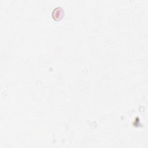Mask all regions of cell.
<instances>
[{"mask_svg":"<svg viewBox=\"0 0 148 148\" xmlns=\"http://www.w3.org/2000/svg\"><path fill=\"white\" fill-rule=\"evenodd\" d=\"M53 17L56 20H59L61 19V18L64 16V10L62 8L58 7L54 9L53 12Z\"/></svg>","mask_w":148,"mask_h":148,"instance_id":"obj_1","label":"cell"}]
</instances>
